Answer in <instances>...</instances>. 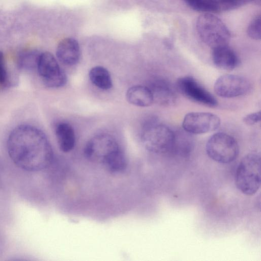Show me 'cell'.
Returning a JSON list of instances; mask_svg holds the SVG:
<instances>
[{
    "label": "cell",
    "instance_id": "cell-19",
    "mask_svg": "<svg viewBox=\"0 0 261 261\" xmlns=\"http://www.w3.org/2000/svg\"><path fill=\"white\" fill-rule=\"evenodd\" d=\"M254 0H211L216 12L232 10Z\"/></svg>",
    "mask_w": 261,
    "mask_h": 261
},
{
    "label": "cell",
    "instance_id": "cell-11",
    "mask_svg": "<svg viewBox=\"0 0 261 261\" xmlns=\"http://www.w3.org/2000/svg\"><path fill=\"white\" fill-rule=\"evenodd\" d=\"M58 59L65 65L76 64L80 58V47L78 42L72 38H66L59 43L56 50Z\"/></svg>",
    "mask_w": 261,
    "mask_h": 261
},
{
    "label": "cell",
    "instance_id": "cell-6",
    "mask_svg": "<svg viewBox=\"0 0 261 261\" xmlns=\"http://www.w3.org/2000/svg\"><path fill=\"white\" fill-rule=\"evenodd\" d=\"M206 152L208 157L215 162L229 164L238 158L239 146L231 136L222 132L217 133L207 140Z\"/></svg>",
    "mask_w": 261,
    "mask_h": 261
},
{
    "label": "cell",
    "instance_id": "cell-21",
    "mask_svg": "<svg viewBox=\"0 0 261 261\" xmlns=\"http://www.w3.org/2000/svg\"><path fill=\"white\" fill-rule=\"evenodd\" d=\"M248 35L254 40H260L261 38V18L258 15L254 18L247 28Z\"/></svg>",
    "mask_w": 261,
    "mask_h": 261
},
{
    "label": "cell",
    "instance_id": "cell-14",
    "mask_svg": "<svg viewBox=\"0 0 261 261\" xmlns=\"http://www.w3.org/2000/svg\"><path fill=\"white\" fill-rule=\"evenodd\" d=\"M55 135L61 151L68 152L74 147L75 135L73 128L65 122L58 123L55 126Z\"/></svg>",
    "mask_w": 261,
    "mask_h": 261
},
{
    "label": "cell",
    "instance_id": "cell-17",
    "mask_svg": "<svg viewBox=\"0 0 261 261\" xmlns=\"http://www.w3.org/2000/svg\"><path fill=\"white\" fill-rule=\"evenodd\" d=\"M41 53L35 49H29L21 52L17 58V66L21 70H37Z\"/></svg>",
    "mask_w": 261,
    "mask_h": 261
},
{
    "label": "cell",
    "instance_id": "cell-12",
    "mask_svg": "<svg viewBox=\"0 0 261 261\" xmlns=\"http://www.w3.org/2000/svg\"><path fill=\"white\" fill-rule=\"evenodd\" d=\"M153 98V101L163 106H171L176 100V94L166 81L163 80H154L151 82L149 87Z\"/></svg>",
    "mask_w": 261,
    "mask_h": 261
},
{
    "label": "cell",
    "instance_id": "cell-7",
    "mask_svg": "<svg viewBox=\"0 0 261 261\" xmlns=\"http://www.w3.org/2000/svg\"><path fill=\"white\" fill-rule=\"evenodd\" d=\"M37 70L42 82L48 87L59 88L66 83V74L49 52L41 53Z\"/></svg>",
    "mask_w": 261,
    "mask_h": 261
},
{
    "label": "cell",
    "instance_id": "cell-23",
    "mask_svg": "<svg viewBox=\"0 0 261 261\" xmlns=\"http://www.w3.org/2000/svg\"><path fill=\"white\" fill-rule=\"evenodd\" d=\"M261 114L260 111L248 114L243 118L244 122L248 125H252L257 123L260 121Z\"/></svg>",
    "mask_w": 261,
    "mask_h": 261
},
{
    "label": "cell",
    "instance_id": "cell-9",
    "mask_svg": "<svg viewBox=\"0 0 261 261\" xmlns=\"http://www.w3.org/2000/svg\"><path fill=\"white\" fill-rule=\"evenodd\" d=\"M176 86L180 93L192 101L210 107L218 104L216 99L192 76L179 78Z\"/></svg>",
    "mask_w": 261,
    "mask_h": 261
},
{
    "label": "cell",
    "instance_id": "cell-18",
    "mask_svg": "<svg viewBox=\"0 0 261 261\" xmlns=\"http://www.w3.org/2000/svg\"><path fill=\"white\" fill-rule=\"evenodd\" d=\"M192 148V140L189 135L175 134L171 151L182 156H186L191 152Z\"/></svg>",
    "mask_w": 261,
    "mask_h": 261
},
{
    "label": "cell",
    "instance_id": "cell-4",
    "mask_svg": "<svg viewBox=\"0 0 261 261\" xmlns=\"http://www.w3.org/2000/svg\"><path fill=\"white\" fill-rule=\"evenodd\" d=\"M175 133L165 125L159 124L154 119H149L143 126L141 139L149 151L163 153L171 151Z\"/></svg>",
    "mask_w": 261,
    "mask_h": 261
},
{
    "label": "cell",
    "instance_id": "cell-8",
    "mask_svg": "<svg viewBox=\"0 0 261 261\" xmlns=\"http://www.w3.org/2000/svg\"><path fill=\"white\" fill-rule=\"evenodd\" d=\"M219 117L207 112H191L182 121L184 129L189 134H203L215 131L220 126Z\"/></svg>",
    "mask_w": 261,
    "mask_h": 261
},
{
    "label": "cell",
    "instance_id": "cell-1",
    "mask_svg": "<svg viewBox=\"0 0 261 261\" xmlns=\"http://www.w3.org/2000/svg\"><path fill=\"white\" fill-rule=\"evenodd\" d=\"M12 161L29 172L43 170L51 164L54 152L43 132L29 124L20 125L10 133L7 142Z\"/></svg>",
    "mask_w": 261,
    "mask_h": 261
},
{
    "label": "cell",
    "instance_id": "cell-2",
    "mask_svg": "<svg viewBox=\"0 0 261 261\" xmlns=\"http://www.w3.org/2000/svg\"><path fill=\"white\" fill-rule=\"evenodd\" d=\"M86 158L100 164L109 172L118 173L127 167L125 155L116 139L108 134H100L92 138L84 148Z\"/></svg>",
    "mask_w": 261,
    "mask_h": 261
},
{
    "label": "cell",
    "instance_id": "cell-22",
    "mask_svg": "<svg viewBox=\"0 0 261 261\" xmlns=\"http://www.w3.org/2000/svg\"><path fill=\"white\" fill-rule=\"evenodd\" d=\"M8 74L4 55L0 51V86H5L8 83Z\"/></svg>",
    "mask_w": 261,
    "mask_h": 261
},
{
    "label": "cell",
    "instance_id": "cell-15",
    "mask_svg": "<svg viewBox=\"0 0 261 261\" xmlns=\"http://www.w3.org/2000/svg\"><path fill=\"white\" fill-rule=\"evenodd\" d=\"M126 97L127 101L136 106L146 107L153 102L152 93L148 87L135 85L127 91Z\"/></svg>",
    "mask_w": 261,
    "mask_h": 261
},
{
    "label": "cell",
    "instance_id": "cell-16",
    "mask_svg": "<svg viewBox=\"0 0 261 261\" xmlns=\"http://www.w3.org/2000/svg\"><path fill=\"white\" fill-rule=\"evenodd\" d=\"M89 76L91 82L98 88L108 90L112 87V81L109 71L105 67L96 66L89 71Z\"/></svg>",
    "mask_w": 261,
    "mask_h": 261
},
{
    "label": "cell",
    "instance_id": "cell-10",
    "mask_svg": "<svg viewBox=\"0 0 261 261\" xmlns=\"http://www.w3.org/2000/svg\"><path fill=\"white\" fill-rule=\"evenodd\" d=\"M250 88L249 81L244 77L225 74L219 77L214 84V91L220 97L233 98L247 93Z\"/></svg>",
    "mask_w": 261,
    "mask_h": 261
},
{
    "label": "cell",
    "instance_id": "cell-20",
    "mask_svg": "<svg viewBox=\"0 0 261 261\" xmlns=\"http://www.w3.org/2000/svg\"><path fill=\"white\" fill-rule=\"evenodd\" d=\"M192 9L205 13L216 12L211 0H184Z\"/></svg>",
    "mask_w": 261,
    "mask_h": 261
},
{
    "label": "cell",
    "instance_id": "cell-5",
    "mask_svg": "<svg viewBox=\"0 0 261 261\" xmlns=\"http://www.w3.org/2000/svg\"><path fill=\"white\" fill-rule=\"evenodd\" d=\"M196 29L202 41L212 48L228 45L230 39L228 28L212 13H203L199 16Z\"/></svg>",
    "mask_w": 261,
    "mask_h": 261
},
{
    "label": "cell",
    "instance_id": "cell-13",
    "mask_svg": "<svg viewBox=\"0 0 261 261\" xmlns=\"http://www.w3.org/2000/svg\"><path fill=\"white\" fill-rule=\"evenodd\" d=\"M212 60L216 67L226 71L233 70L239 63L237 54L227 45L213 48Z\"/></svg>",
    "mask_w": 261,
    "mask_h": 261
},
{
    "label": "cell",
    "instance_id": "cell-3",
    "mask_svg": "<svg viewBox=\"0 0 261 261\" xmlns=\"http://www.w3.org/2000/svg\"><path fill=\"white\" fill-rule=\"evenodd\" d=\"M234 183L244 195L255 194L260 187V154L248 153L240 161L236 171Z\"/></svg>",
    "mask_w": 261,
    "mask_h": 261
}]
</instances>
